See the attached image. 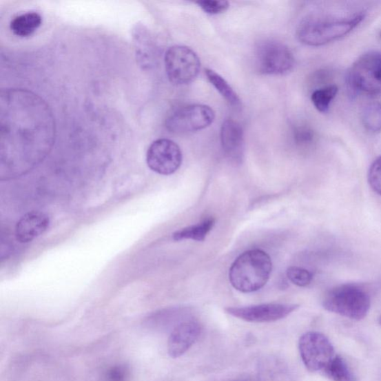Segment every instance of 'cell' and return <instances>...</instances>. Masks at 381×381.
<instances>
[{
  "instance_id": "cell-1",
  "label": "cell",
  "mask_w": 381,
  "mask_h": 381,
  "mask_svg": "<svg viewBox=\"0 0 381 381\" xmlns=\"http://www.w3.org/2000/svg\"><path fill=\"white\" fill-rule=\"evenodd\" d=\"M272 267L271 258L264 251H246L236 258L230 267V283L240 292H256L267 284Z\"/></svg>"
},
{
  "instance_id": "cell-2",
  "label": "cell",
  "mask_w": 381,
  "mask_h": 381,
  "mask_svg": "<svg viewBox=\"0 0 381 381\" xmlns=\"http://www.w3.org/2000/svg\"><path fill=\"white\" fill-rule=\"evenodd\" d=\"M364 17L362 13L341 19L311 16L300 23L297 30V37L301 43L307 45H323L351 33L364 20Z\"/></svg>"
},
{
  "instance_id": "cell-3",
  "label": "cell",
  "mask_w": 381,
  "mask_h": 381,
  "mask_svg": "<svg viewBox=\"0 0 381 381\" xmlns=\"http://www.w3.org/2000/svg\"><path fill=\"white\" fill-rule=\"evenodd\" d=\"M322 306L325 310L342 317L361 320L366 318L369 311L370 297L360 285H342L325 294Z\"/></svg>"
},
{
  "instance_id": "cell-4",
  "label": "cell",
  "mask_w": 381,
  "mask_h": 381,
  "mask_svg": "<svg viewBox=\"0 0 381 381\" xmlns=\"http://www.w3.org/2000/svg\"><path fill=\"white\" fill-rule=\"evenodd\" d=\"M350 86L359 94H381V52H369L362 54L349 72Z\"/></svg>"
},
{
  "instance_id": "cell-5",
  "label": "cell",
  "mask_w": 381,
  "mask_h": 381,
  "mask_svg": "<svg viewBox=\"0 0 381 381\" xmlns=\"http://www.w3.org/2000/svg\"><path fill=\"white\" fill-rule=\"evenodd\" d=\"M165 67L174 85H187L197 79L200 61L196 53L184 45H174L165 54Z\"/></svg>"
},
{
  "instance_id": "cell-6",
  "label": "cell",
  "mask_w": 381,
  "mask_h": 381,
  "mask_svg": "<svg viewBox=\"0 0 381 381\" xmlns=\"http://www.w3.org/2000/svg\"><path fill=\"white\" fill-rule=\"evenodd\" d=\"M216 114L207 105H191L176 109L167 117L166 128L172 133L187 134L210 126Z\"/></svg>"
},
{
  "instance_id": "cell-7",
  "label": "cell",
  "mask_w": 381,
  "mask_h": 381,
  "mask_svg": "<svg viewBox=\"0 0 381 381\" xmlns=\"http://www.w3.org/2000/svg\"><path fill=\"white\" fill-rule=\"evenodd\" d=\"M256 65L265 75H284L294 67L295 59L287 46L276 41L260 43L255 54Z\"/></svg>"
},
{
  "instance_id": "cell-8",
  "label": "cell",
  "mask_w": 381,
  "mask_h": 381,
  "mask_svg": "<svg viewBox=\"0 0 381 381\" xmlns=\"http://www.w3.org/2000/svg\"><path fill=\"white\" fill-rule=\"evenodd\" d=\"M299 349L304 365L313 373H323L337 356L329 338L315 331L303 334L299 341Z\"/></svg>"
},
{
  "instance_id": "cell-9",
  "label": "cell",
  "mask_w": 381,
  "mask_h": 381,
  "mask_svg": "<svg viewBox=\"0 0 381 381\" xmlns=\"http://www.w3.org/2000/svg\"><path fill=\"white\" fill-rule=\"evenodd\" d=\"M146 161L153 172L162 175H171L179 169L183 155L178 144L170 139L161 138L148 148Z\"/></svg>"
},
{
  "instance_id": "cell-10",
  "label": "cell",
  "mask_w": 381,
  "mask_h": 381,
  "mask_svg": "<svg viewBox=\"0 0 381 381\" xmlns=\"http://www.w3.org/2000/svg\"><path fill=\"white\" fill-rule=\"evenodd\" d=\"M299 308L298 305L268 303L225 309L232 317L250 322H269L282 320Z\"/></svg>"
},
{
  "instance_id": "cell-11",
  "label": "cell",
  "mask_w": 381,
  "mask_h": 381,
  "mask_svg": "<svg viewBox=\"0 0 381 381\" xmlns=\"http://www.w3.org/2000/svg\"><path fill=\"white\" fill-rule=\"evenodd\" d=\"M200 333V325L195 321L183 322L176 325L169 338V355L173 358L183 356L196 342Z\"/></svg>"
},
{
  "instance_id": "cell-12",
  "label": "cell",
  "mask_w": 381,
  "mask_h": 381,
  "mask_svg": "<svg viewBox=\"0 0 381 381\" xmlns=\"http://www.w3.org/2000/svg\"><path fill=\"white\" fill-rule=\"evenodd\" d=\"M220 142L225 154L236 163L243 160L245 154V134L243 127L234 119H227L220 130Z\"/></svg>"
},
{
  "instance_id": "cell-13",
  "label": "cell",
  "mask_w": 381,
  "mask_h": 381,
  "mask_svg": "<svg viewBox=\"0 0 381 381\" xmlns=\"http://www.w3.org/2000/svg\"><path fill=\"white\" fill-rule=\"evenodd\" d=\"M50 225V219L45 213L38 211L27 213L17 223L16 240L21 244L32 243L43 235Z\"/></svg>"
},
{
  "instance_id": "cell-14",
  "label": "cell",
  "mask_w": 381,
  "mask_h": 381,
  "mask_svg": "<svg viewBox=\"0 0 381 381\" xmlns=\"http://www.w3.org/2000/svg\"><path fill=\"white\" fill-rule=\"evenodd\" d=\"M42 23L41 16L37 12H27L17 16L11 22L10 28L14 34L25 38L32 34Z\"/></svg>"
},
{
  "instance_id": "cell-15",
  "label": "cell",
  "mask_w": 381,
  "mask_h": 381,
  "mask_svg": "<svg viewBox=\"0 0 381 381\" xmlns=\"http://www.w3.org/2000/svg\"><path fill=\"white\" fill-rule=\"evenodd\" d=\"M216 220L209 218L204 220L200 224L183 228L176 231L172 236L175 241L183 240H194L197 241H203L205 240L209 232L215 226Z\"/></svg>"
},
{
  "instance_id": "cell-16",
  "label": "cell",
  "mask_w": 381,
  "mask_h": 381,
  "mask_svg": "<svg viewBox=\"0 0 381 381\" xmlns=\"http://www.w3.org/2000/svg\"><path fill=\"white\" fill-rule=\"evenodd\" d=\"M323 373L332 381H358L347 361L338 355L323 371Z\"/></svg>"
},
{
  "instance_id": "cell-17",
  "label": "cell",
  "mask_w": 381,
  "mask_h": 381,
  "mask_svg": "<svg viewBox=\"0 0 381 381\" xmlns=\"http://www.w3.org/2000/svg\"><path fill=\"white\" fill-rule=\"evenodd\" d=\"M206 76L219 94L225 99L229 105L234 107L240 105V101L236 92L231 88L229 83L219 74L209 69L206 70Z\"/></svg>"
},
{
  "instance_id": "cell-18",
  "label": "cell",
  "mask_w": 381,
  "mask_h": 381,
  "mask_svg": "<svg viewBox=\"0 0 381 381\" xmlns=\"http://www.w3.org/2000/svg\"><path fill=\"white\" fill-rule=\"evenodd\" d=\"M362 122L368 132L373 134L381 132V103L371 102L362 110Z\"/></svg>"
},
{
  "instance_id": "cell-19",
  "label": "cell",
  "mask_w": 381,
  "mask_h": 381,
  "mask_svg": "<svg viewBox=\"0 0 381 381\" xmlns=\"http://www.w3.org/2000/svg\"><path fill=\"white\" fill-rule=\"evenodd\" d=\"M338 92V87L336 85L316 90L311 95L312 103L320 113H327Z\"/></svg>"
},
{
  "instance_id": "cell-20",
  "label": "cell",
  "mask_w": 381,
  "mask_h": 381,
  "mask_svg": "<svg viewBox=\"0 0 381 381\" xmlns=\"http://www.w3.org/2000/svg\"><path fill=\"white\" fill-rule=\"evenodd\" d=\"M286 274L288 280L299 287L308 286L313 280V274L299 267H290L287 269Z\"/></svg>"
},
{
  "instance_id": "cell-21",
  "label": "cell",
  "mask_w": 381,
  "mask_h": 381,
  "mask_svg": "<svg viewBox=\"0 0 381 381\" xmlns=\"http://www.w3.org/2000/svg\"><path fill=\"white\" fill-rule=\"evenodd\" d=\"M368 181L371 188L381 195V156L378 157L370 166Z\"/></svg>"
},
{
  "instance_id": "cell-22",
  "label": "cell",
  "mask_w": 381,
  "mask_h": 381,
  "mask_svg": "<svg viewBox=\"0 0 381 381\" xmlns=\"http://www.w3.org/2000/svg\"><path fill=\"white\" fill-rule=\"evenodd\" d=\"M197 4L203 9V11L207 14L216 15L224 13L229 7L227 1H219V0H203L198 1Z\"/></svg>"
},
{
  "instance_id": "cell-23",
  "label": "cell",
  "mask_w": 381,
  "mask_h": 381,
  "mask_svg": "<svg viewBox=\"0 0 381 381\" xmlns=\"http://www.w3.org/2000/svg\"><path fill=\"white\" fill-rule=\"evenodd\" d=\"M294 138L297 143L309 144L313 141V133L308 127H299L295 129Z\"/></svg>"
},
{
  "instance_id": "cell-24",
  "label": "cell",
  "mask_w": 381,
  "mask_h": 381,
  "mask_svg": "<svg viewBox=\"0 0 381 381\" xmlns=\"http://www.w3.org/2000/svg\"><path fill=\"white\" fill-rule=\"evenodd\" d=\"M126 378V370L122 367H116L109 371V381H124Z\"/></svg>"
},
{
  "instance_id": "cell-25",
  "label": "cell",
  "mask_w": 381,
  "mask_h": 381,
  "mask_svg": "<svg viewBox=\"0 0 381 381\" xmlns=\"http://www.w3.org/2000/svg\"><path fill=\"white\" fill-rule=\"evenodd\" d=\"M379 322H380V325H381V315H380V318H379Z\"/></svg>"
},
{
  "instance_id": "cell-26",
  "label": "cell",
  "mask_w": 381,
  "mask_h": 381,
  "mask_svg": "<svg viewBox=\"0 0 381 381\" xmlns=\"http://www.w3.org/2000/svg\"><path fill=\"white\" fill-rule=\"evenodd\" d=\"M238 381H248V380H238Z\"/></svg>"
}]
</instances>
